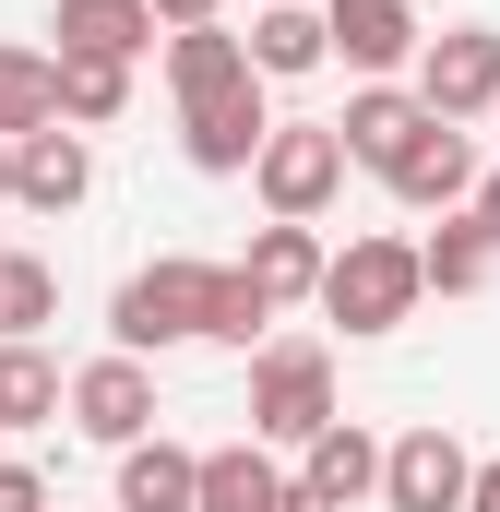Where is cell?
<instances>
[{"mask_svg": "<svg viewBox=\"0 0 500 512\" xmlns=\"http://www.w3.org/2000/svg\"><path fill=\"white\" fill-rule=\"evenodd\" d=\"M215 274H227V262H191V251L143 262L120 298H108V346H120V358H167V346H191L203 310H215Z\"/></svg>", "mask_w": 500, "mask_h": 512, "instance_id": "obj_1", "label": "cell"}, {"mask_svg": "<svg viewBox=\"0 0 500 512\" xmlns=\"http://www.w3.org/2000/svg\"><path fill=\"white\" fill-rule=\"evenodd\" d=\"M322 322H346V334H393V322H417V239H346V251H322Z\"/></svg>", "mask_w": 500, "mask_h": 512, "instance_id": "obj_2", "label": "cell"}, {"mask_svg": "<svg viewBox=\"0 0 500 512\" xmlns=\"http://www.w3.org/2000/svg\"><path fill=\"white\" fill-rule=\"evenodd\" d=\"M250 191H262V215L322 227L334 191H346V143H334V120H274V131H262V155H250Z\"/></svg>", "mask_w": 500, "mask_h": 512, "instance_id": "obj_3", "label": "cell"}, {"mask_svg": "<svg viewBox=\"0 0 500 512\" xmlns=\"http://www.w3.org/2000/svg\"><path fill=\"white\" fill-rule=\"evenodd\" d=\"M346 405H334V358L322 346H250V441H310V429H334Z\"/></svg>", "mask_w": 500, "mask_h": 512, "instance_id": "obj_4", "label": "cell"}, {"mask_svg": "<svg viewBox=\"0 0 500 512\" xmlns=\"http://www.w3.org/2000/svg\"><path fill=\"white\" fill-rule=\"evenodd\" d=\"M405 72H417L405 96H417L429 120H453V131L489 120V108H500V24H441V36H417Z\"/></svg>", "mask_w": 500, "mask_h": 512, "instance_id": "obj_5", "label": "cell"}, {"mask_svg": "<svg viewBox=\"0 0 500 512\" xmlns=\"http://www.w3.org/2000/svg\"><path fill=\"white\" fill-rule=\"evenodd\" d=\"M60 417L84 429V441H108V453H131V441H155V370L143 358H84L72 382H60Z\"/></svg>", "mask_w": 500, "mask_h": 512, "instance_id": "obj_6", "label": "cell"}, {"mask_svg": "<svg viewBox=\"0 0 500 512\" xmlns=\"http://www.w3.org/2000/svg\"><path fill=\"white\" fill-rule=\"evenodd\" d=\"M465 477H477V453L429 417V429H405V441H381V512H465Z\"/></svg>", "mask_w": 500, "mask_h": 512, "instance_id": "obj_7", "label": "cell"}, {"mask_svg": "<svg viewBox=\"0 0 500 512\" xmlns=\"http://www.w3.org/2000/svg\"><path fill=\"white\" fill-rule=\"evenodd\" d=\"M84 191H96V143H84V131L48 120V131L12 143V215H72Z\"/></svg>", "mask_w": 500, "mask_h": 512, "instance_id": "obj_8", "label": "cell"}, {"mask_svg": "<svg viewBox=\"0 0 500 512\" xmlns=\"http://www.w3.org/2000/svg\"><path fill=\"white\" fill-rule=\"evenodd\" d=\"M381 179H393V203H405V215H465V191H477V143H465L453 120H429L393 167H381Z\"/></svg>", "mask_w": 500, "mask_h": 512, "instance_id": "obj_9", "label": "cell"}, {"mask_svg": "<svg viewBox=\"0 0 500 512\" xmlns=\"http://www.w3.org/2000/svg\"><path fill=\"white\" fill-rule=\"evenodd\" d=\"M262 131H274V108H262V84H239V96H203V108H179V155H191L203 179H250Z\"/></svg>", "mask_w": 500, "mask_h": 512, "instance_id": "obj_10", "label": "cell"}, {"mask_svg": "<svg viewBox=\"0 0 500 512\" xmlns=\"http://www.w3.org/2000/svg\"><path fill=\"white\" fill-rule=\"evenodd\" d=\"M322 48H334L346 72L393 84V72L417 60V12H405V0H322Z\"/></svg>", "mask_w": 500, "mask_h": 512, "instance_id": "obj_11", "label": "cell"}, {"mask_svg": "<svg viewBox=\"0 0 500 512\" xmlns=\"http://www.w3.org/2000/svg\"><path fill=\"white\" fill-rule=\"evenodd\" d=\"M298 489H310V501H334V512H358V501L381 489V441L358 429V417L310 429V441H298Z\"/></svg>", "mask_w": 500, "mask_h": 512, "instance_id": "obj_12", "label": "cell"}, {"mask_svg": "<svg viewBox=\"0 0 500 512\" xmlns=\"http://www.w3.org/2000/svg\"><path fill=\"white\" fill-rule=\"evenodd\" d=\"M239 274H250V298H262V310L286 322V310H298V298L322 286V227H286V215H274V227H250Z\"/></svg>", "mask_w": 500, "mask_h": 512, "instance_id": "obj_13", "label": "cell"}, {"mask_svg": "<svg viewBox=\"0 0 500 512\" xmlns=\"http://www.w3.org/2000/svg\"><path fill=\"white\" fill-rule=\"evenodd\" d=\"M417 131H429V108H417L405 84H358V96H346V120H334V143H346V167H393Z\"/></svg>", "mask_w": 500, "mask_h": 512, "instance_id": "obj_14", "label": "cell"}, {"mask_svg": "<svg viewBox=\"0 0 500 512\" xmlns=\"http://www.w3.org/2000/svg\"><path fill=\"white\" fill-rule=\"evenodd\" d=\"M239 84H262V72H250V48L227 36V24H179V36H167V96H179V108L239 96Z\"/></svg>", "mask_w": 500, "mask_h": 512, "instance_id": "obj_15", "label": "cell"}, {"mask_svg": "<svg viewBox=\"0 0 500 512\" xmlns=\"http://www.w3.org/2000/svg\"><path fill=\"white\" fill-rule=\"evenodd\" d=\"M48 36H60L48 60H143V48H155V12H143V0H60Z\"/></svg>", "mask_w": 500, "mask_h": 512, "instance_id": "obj_16", "label": "cell"}, {"mask_svg": "<svg viewBox=\"0 0 500 512\" xmlns=\"http://www.w3.org/2000/svg\"><path fill=\"white\" fill-rule=\"evenodd\" d=\"M239 48H250V72H262V84H298V72H322V60H334V48H322V12H310V0H262Z\"/></svg>", "mask_w": 500, "mask_h": 512, "instance_id": "obj_17", "label": "cell"}, {"mask_svg": "<svg viewBox=\"0 0 500 512\" xmlns=\"http://www.w3.org/2000/svg\"><path fill=\"white\" fill-rule=\"evenodd\" d=\"M274 501H286V465H274L262 441L203 453V477H191V512H274Z\"/></svg>", "mask_w": 500, "mask_h": 512, "instance_id": "obj_18", "label": "cell"}, {"mask_svg": "<svg viewBox=\"0 0 500 512\" xmlns=\"http://www.w3.org/2000/svg\"><path fill=\"white\" fill-rule=\"evenodd\" d=\"M489 274H500V251L477 239V215H441V227L417 239V286H429V298H477Z\"/></svg>", "mask_w": 500, "mask_h": 512, "instance_id": "obj_19", "label": "cell"}, {"mask_svg": "<svg viewBox=\"0 0 500 512\" xmlns=\"http://www.w3.org/2000/svg\"><path fill=\"white\" fill-rule=\"evenodd\" d=\"M191 477H203V453L131 441V453H120V512H191Z\"/></svg>", "mask_w": 500, "mask_h": 512, "instance_id": "obj_20", "label": "cell"}, {"mask_svg": "<svg viewBox=\"0 0 500 512\" xmlns=\"http://www.w3.org/2000/svg\"><path fill=\"white\" fill-rule=\"evenodd\" d=\"M60 120V72H48V48H12L0 36V143H24V131Z\"/></svg>", "mask_w": 500, "mask_h": 512, "instance_id": "obj_21", "label": "cell"}, {"mask_svg": "<svg viewBox=\"0 0 500 512\" xmlns=\"http://www.w3.org/2000/svg\"><path fill=\"white\" fill-rule=\"evenodd\" d=\"M48 417H60V358L0 334V429H48Z\"/></svg>", "mask_w": 500, "mask_h": 512, "instance_id": "obj_22", "label": "cell"}, {"mask_svg": "<svg viewBox=\"0 0 500 512\" xmlns=\"http://www.w3.org/2000/svg\"><path fill=\"white\" fill-rule=\"evenodd\" d=\"M60 72V131H108L131 108V60H48Z\"/></svg>", "mask_w": 500, "mask_h": 512, "instance_id": "obj_23", "label": "cell"}, {"mask_svg": "<svg viewBox=\"0 0 500 512\" xmlns=\"http://www.w3.org/2000/svg\"><path fill=\"white\" fill-rule=\"evenodd\" d=\"M48 322H60V274H48L36 251H0V334H12V346H36Z\"/></svg>", "mask_w": 500, "mask_h": 512, "instance_id": "obj_24", "label": "cell"}, {"mask_svg": "<svg viewBox=\"0 0 500 512\" xmlns=\"http://www.w3.org/2000/svg\"><path fill=\"white\" fill-rule=\"evenodd\" d=\"M262 322H274V310H262V298H250V274L239 262H227V274H215V310H203V346H262Z\"/></svg>", "mask_w": 500, "mask_h": 512, "instance_id": "obj_25", "label": "cell"}, {"mask_svg": "<svg viewBox=\"0 0 500 512\" xmlns=\"http://www.w3.org/2000/svg\"><path fill=\"white\" fill-rule=\"evenodd\" d=\"M0 512H48V477L36 465H0Z\"/></svg>", "mask_w": 500, "mask_h": 512, "instance_id": "obj_26", "label": "cell"}, {"mask_svg": "<svg viewBox=\"0 0 500 512\" xmlns=\"http://www.w3.org/2000/svg\"><path fill=\"white\" fill-rule=\"evenodd\" d=\"M465 215H477V239L500 251V167H477V191H465Z\"/></svg>", "mask_w": 500, "mask_h": 512, "instance_id": "obj_27", "label": "cell"}, {"mask_svg": "<svg viewBox=\"0 0 500 512\" xmlns=\"http://www.w3.org/2000/svg\"><path fill=\"white\" fill-rule=\"evenodd\" d=\"M143 12H155V36H179V24H215L227 0H143Z\"/></svg>", "mask_w": 500, "mask_h": 512, "instance_id": "obj_28", "label": "cell"}, {"mask_svg": "<svg viewBox=\"0 0 500 512\" xmlns=\"http://www.w3.org/2000/svg\"><path fill=\"white\" fill-rule=\"evenodd\" d=\"M465 512H500V453L477 465V477H465Z\"/></svg>", "mask_w": 500, "mask_h": 512, "instance_id": "obj_29", "label": "cell"}, {"mask_svg": "<svg viewBox=\"0 0 500 512\" xmlns=\"http://www.w3.org/2000/svg\"><path fill=\"white\" fill-rule=\"evenodd\" d=\"M274 512H334V501H310V489H298V477H286V501H274Z\"/></svg>", "mask_w": 500, "mask_h": 512, "instance_id": "obj_30", "label": "cell"}, {"mask_svg": "<svg viewBox=\"0 0 500 512\" xmlns=\"http://www.w3.org/2000/svg\"><path fill=\"white\" fill-rule=\"evenodd\" d=\"M0 215H12V143H0Z\"/></svg>", "mask_w": 500, "mask_h": 512, "instance_id": "obj_31", "label": "cell"}, {"mask_svg": "<svg viewBox=\"0 0 500 512\" xmlns=\"http://www.w3.org/2000/svg\"><path fill=\"white\" fill-rule=\"evenodd\" d=\"M250 12H262V0H250Z\"/></svg>", "mask_w": 500, "mask_h": 512, "instance_id": "obj_32", "label": "cell"}, {"mask_svg": "<svg viewBox=\"0 0 500 512\" xmlns=\"http://www.w3.org/2000/svg\"><path fill=\"white\" fill-rule=\"evenodd\" d=\"M489 120H500V108H489Z\"/></svg>", "mask_w": 500, "mask_h": 512, "instance_id": "obj_33", "label": "cell"}]
</instances>
